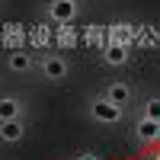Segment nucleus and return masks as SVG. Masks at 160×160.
<instances>
[{"label": "nucleus", "mask_w": 160, "mask_h": 160, "mask_svg": "<svg viewBox=\"0 0 160 160\" xmlns=\"http://www.w3.org/2000/svg\"><path fill=\"white\" fill-rule=\"evenodd\" d=\"M122 115L125 109H118V106H112L106 96H96L90 102V118L93 122H102V125H115V122H122Z\"/></svg>", "instance_id": "obj_1"}, {"label": "nucleus", "mask_w": 160, "mask_h": 160, "mask_svg": "<svg viewBox=\"0 0 160 160\" xmlns=\"http://www.w3.org/2000/svg\"><path fill=\"white\" fill-rule=\"evenodd\" d=\"M68 74H71L68 58H58V55L42 58V77H45V80H51V83H61V80L68 77Z\"/></svg>", "instance_id": "obj_2"}, {"label": "nucleus", "mask_w": 160, "mask_h": 160, "mask_svg": "<svg viewBox=\"0 0 160 160\" xmlns=\"http://www.w3.org/2000/svg\"><path fill=\"white\" fill-rule=\"evenodd\" d=\"M48 16L55 22H71L77 16V0H48Z\"/></svg>", "instance_id": "obj_3"}, {"label": "nucleus", "mask_w": 160, "mask_h": 160, "mask_svg": "<svg viewBox=\"0 0 160 160\" xmlns=\"http://www.w3.org/2000/svg\"><path fill=\"white\" fill-rule=\"evenodd\" d=\"M102 61L109 64V68H122V64L128 61V45L125 42H109L102 48Z\"/></svg>", "instance_id": "obj_4"}, {"label": "nucleus", "mask_w": 160, "mask_h": 160, "mask_svg": "<svg viewBox=\"0 0 160 160\" xmlns=\"http://www.w3.org/2000/svg\"><path fill=\"white\" fill-rule=\"evenodd\" d=\"M22 118V99L19 96H0V122Z\"/></svg>", "instance_id": "obj_5"}, {"label": "nucleus", "mask_w": 160, "mask_h": 160, "mask_svg": "<svg viewBox=\"0 0 160 160\" xmlns=\"http://www.w3.org/2000/svg\"><path fill=\"white\" fill-rule=\"evenodd\" d=\"M26 135V122L16 118V122H0V141L3 144H19Z\"/></svg>", "instance_id": "obj_6"}, {"label": "nucleus", "mask_w": 160, "mask_h": 160, "mask_svg": "<svg viewBox=\"0 0 160 160\" xmlns=\"http://www.w3.org/2000/svg\"><path fill=\"white\" fill-rule=\"evenodd\" d=\"M102 96L109 99L112 106H118V109H125V106L131 102V87H128V83H109V90H106Z\"/></svg>", "instance_id": "obj_7"}, {"label": "nucleus", "mask_w": 160, "mask_h": 160, "mask_svg": "<svg viewBox=\"0 0 160 160\" xmlns=\"http://www.w3.org/2000/svg\"><path fill=\"white\" fill-rule=\"evenodd\" d=\"M7 68L13 74H26V71L32 68V55H29V51H13V55L7 58Z\"/></svg>", "instance_id": "obj_8"}, {"label": "nucleus", "mask_w": 160, "mask_h": 160, "mask_svg": "<svg viewBox=\"0 0 160 160\" xmlns=\"http://www.w3.org/2000/svg\"><path fill=\"white\" fill-rule=\"evenodd\" d=\"M135 135H138L141 141H154V138L160 135V125H157V122H151V118H141V122L135 125Z\"/></svg>", "instance_id": "obj_9"}, {"label": "nucleus", "mask_w": 160, "mask_h": 160, "mask_svg": "<svg viewBox=\"0 0 160 160\" xmlns=\"http://www.w3.org/2000/svg\"><path fill=\"white\" fill-rule=\"evenodd\" d=\"M144 118H151V122H157V125H160V99H157V96L144 102Z\"/></svg>", "instance_id": "obj_10"}, {"label": "nucleus", "mask_w": 160, "mask_h": 160, "mask_svg": "<svg viewBox=\"0 0 160 160\" xmlns=\"http://www.w3.org/2000/svg\"><path fill=\"white\" fill-rule=\"evenodd\" d=\"M74 160H99V154H93V151H80V154H74Z\"/></svg>", "instance_id": "obj_11"}]
</instances>
